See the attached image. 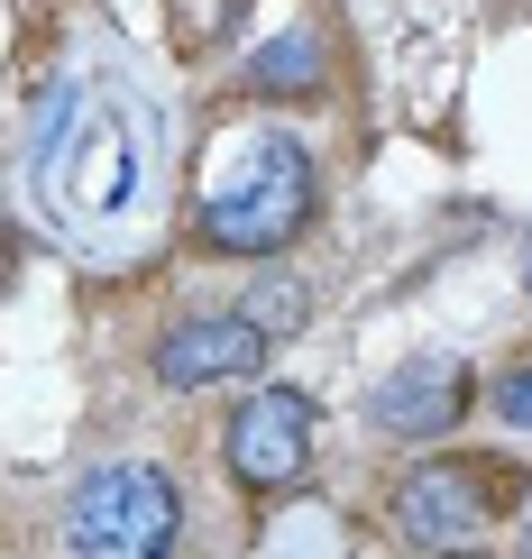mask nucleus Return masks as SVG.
Segmentation results:
<instances>
[{
    "label": "nucleus",
    "mask_w": 532,
    "mask_h": 559,
    "mask_svg": "<svg viewBox=\"0 0 532 559\" xmlns=\"http://www.w3.org/2000/svg\"><path fill=\"white\" fill-rule=\"evenodd\" d=\"M28 175H37V202L64 229L110 239L147 202V120L129 102H83V83H64L46 102V120H37Z\"/></svg>",
    "instance_id": "f257e3e1"
},
{
    "label": "nucleus",
    "mask_w": 532,
    "mask_h": 559,
    "mask_svg": "<svg viewBox=\"0 0 532 559\" xmlns=\"http://www.w3.org/2000/svg\"><path fill=\"white\" fill-rule=\"evenodd\" d=\"M477 413V367L469 358H404L395 377L367 385V431L377 440H404V450H441L459 440V423Z\"/></svg>",
    "instance_id": "0eeeda50"
},
{
    "label": "nucleus",
    "mask_w": 532,
    "mask_h": 559,
    "mask_svg": "<svg viewBox=\"0 0 532 559\" xmlns=\"http://www.w3.org/2000/svg\"><path fill=\"white\" fill-rule=\"evenodd\" d=\"M487 404L505 413V431H532V358H515V367H496Z\"/></svg>",
    "instance_id": "9d476101"
},
{
    "label": "nucleus",
    "mask_w": 532,
    "mask_h": 559,
    "mask_svg": "<svg viewBox=\"0 0 532 559\" xmlns=\"http://www.w3.org/2000/svg\"><path fill=\"white\" fill-rule=\"evenodd\" d=\"M523 542H532V504H523Z\"/></svg>",
    "instance_id": "f8f14e48"
},
{
    "label": "nucleus",
    "mask_w": 532,
    "mask_h": 559,
    "mask_svg": "<svg viewBox=\"0 0 532 559\" xmlns=\"http://www.w3.org/2000/svg\"><path fill=\"white\" fill-rule=\"evenodd\" d=\"M312 212H321L312 147L285 138V129H248L239 156H229V166L202 183V202H193V248L202 258L258 266V258H285V248L312 229Z\"/></svg>",
    "instance_id": "f03ea898"
},
{
    "label": "nucleus",
    "mask_w": 532,
    "mask_h": 559,
    "mask_svg": "<svg viewBox=\"0 0 532 559\" xmlns=\"http://www.w3.org/2000/svg\"><path fill=\"white\" fill-rule=\"evenodd\" d=\"M523 504H532V468L515 450H423L386 496V523L404 550H459L523 523Z\"/></svg>",
    "instance_id": "7ed1b4c3"
},
{
    "label": "nucleus",
    "mask_w": 532,
    "mask_h": 559,
    "mask_svg": "<svg viewBox=\"0 0 532 559\" xmlns=\"http://www.w3.org/2000/svg\"><path fill=\"white\" fill-rule=\"evenodd\" d=\"M523 294H532V239H523Z\"/></svg>",
    "instance_id": "9b49d317"
},
{
    "label": "nucleus",
    "mask_w": 532,
    "mask_h": 559,
    "mask_svg": "<svg viewBox=\"0 0 532 559\" xmlns=\"http://www.w3.org/2000/svg\"><path fill=\"white\" fill-rule=\"evenodd\" d=\"M312 450H321V404L304 385H258L248 404H229L221 468L239 496H294L312 477Z\"/></svg>",
    "instance_id": "39448f33"
},
{
    "label": "nucleus",
    "mask_w": 532,
    "mask_h": 559,
    "mask_svg": "<svg viewBox=\"0 0 532 559\" xmlns=\"http://www.w3.org/2000/svg\"><path fill=\"white\" fill-rule=\"evenodd\" d=\"M248 312L267 321V340H294V331L312 321V294H304V285H275V275H267V285L248 294Z\"/></svg>",
    "instance_id": "1a4fd4ad"
},
{
    "label": "nucleus",
    "mask_w": 532,
    "mask_h": 559,
    "mask_svg": "<svg viewBox=\"0 0 532 559\" xmlns=\"http://www.w3.org/2000/svg\"><path fill=\"white\" fill-rule=\"evenodd\" d=\"M267 348H275L267 321L248 312V302H229V312H175L166 331H156L147 367H156V385H166V394H212V385L258 377Z\"/></svg>",
    "instance_id": "423d86ee"
},
{
    "label": "nucleus",
    "mask_w": 532,
    "mask_h": 559,
    "mask_svg": "<svg viewBox=\"0 0 532 559\" xmlns=\"http://www.w3.org/2000/svg\"><path fill=\"white\" fill-rule=\"evenodd\" d=\"M184 532V496L156 459H110L64 496V542L92 559H166Z\"/></svg>",
    "instance_id": "20e7f679"
},
{
    "label": "nucleus",
    "mask_w": 532,
    "mask_h": 559,
    "mask_svg": "<svg viewBox=\"0 0 532 559\" xmlns=\"http://www.w3.org/2000/svg\"><path fill=\"white\" fill-rule=\"evenodd\" d=\"M239 83L258 92V102H321V83H331L321 37H312V28H275V37H258V56H248Z\"/></svg>",
    "instance_id": "6e6552de"
}]
</instances>
